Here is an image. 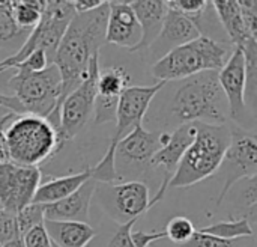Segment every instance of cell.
<instances>
[{
	"label": "cell",
	"mask_w": 257,
	"mask_h": 247,
	"mask_svg": "<svg viewBox=\"0 0 257 247\" xmlns=\"http://www.w3.org/2000/svg\"><path fill=\"white\" fill-rule=\"evenodd\" d=\"M230 145V127L197 122V136L178 164L169 187L184 189L211 178L223 164Z\"/></svg>",
	"instance_id": "277c9868"
},
{
	"label": "cell",
	"mask_w": 257,
	"mask_h": 247,
	"mask_svg": "<svg viewBox=\"0 0 257 247\" xmlns=\"http://www.w3.org/2000/svg\"><path fill=\"white\" fill-rule=\"evenodd\" d=\"M136 223H137V219L119 225L117 231L114 232V235L111 237L108 243V247H136L131 241V231Z\"/></svg>",
	"instance_id": "d590c367"
},
{
	"label": "cell",
	"mask_w": 257,
	"mask_h": 247,
	"mask_svg": "<svg viewBox=\"0 0 257 247\" xmlns=\"http://www.w3.org/2000/svg\"><path fill=\"white\" fill-rule=\"evenodd\" d=\"M0 109L11 110V112L15 113V115H24V113H26V110H24V107L21 106V103H20L14 95L0 94Z\"/></svg>",
	"instance_id": "74e56055"
},
{
	"label": "cell",
	"mask_w": 257,
	"mask_h": 247,
	"mask_svg": "<svg viewBox=\"0 0 257 247\" xmlns=\"http://www.w3.org/2000/svg\"><path fill=\"white\" fill-rule=\"evenodd\" d=\"M53 247H57V246H54V244H53Z\"/></svg>",
	"instance_id": "7bdbcfd3"
},
{
	"label": "cell",
	"mask_w": 257,
	"mask_h": 247,
	"mask_svg": "<svg viewBox=\"0 0 257 247\" xmlns=\"http://www.w3.org/2000/svg\"><path fill=\"white\" fill-rule=\"evenodd\" d=\"M9 161L38 168L60 151L62 145L56 128L35 115H15L5 127Z\"/></svg>",
	"instance_id": "5b68a950"
},
{
	"label": "cell",
	"mask_w": 257,
	"mask_h": 247,
	"mask_svg": "<svg viewBox=\"0 0 257 247\" xmlns=\"http://www.w3.org/2000/svg\"><path fill=\"white\" fill-rule=\"evenodd\" d=\"M44 223V207L38 204H30L17 214V225L20 237H23L32 228Z\"/></svg>",
	"instance_id": "f546056e"
},
{
	"label": "cell",
	"mask_w": 257,
	"mask_h": 247,
	"mask_svg": "<svg viewBox=\"0 0 257 247\" xmlns=\"http://www.w3.org/2000/svg\"><path fill=\"white\" fill-rule=\"evenodd\" d=\"M245 57V104L250 113H256L257 98V39L250 38L241 45Z\"/></svg>",
	"instance_id": "cb8c5ba5"
},
{
	"label": "cell",
	"mask_w": 257,
	"mask_h": 247,
	"mask_svg": "<svg viewBox=\"0 0 257 247\" xmlns=\"http://www.w3.org/2000/svg\"><path fill=\"white\" fill-rule=\"evenodd\" d=\"M47 0H12V15L20 30L30 33L39 23Z\"/></svg>",
	"instance_id": "d4e9b609"
},
{
	"label": "cell",
	"mask_w": 257,
	"mask_h": 247,
	"mask_svg": "<svg viewBox=\"0 0 257 247\" xmlns=\"http://www.w3.org/2000/svg\"><path fill=\"white\" fill-rule=\"evenodd\" d=\"M44 226L51 243L57 247H87L96 237V231L89 223L44 219Z\"/></svg>",
	"instance_id": "ffe728a7"
},
{
	"label": "cell",
	"mask_w": 257,
	"mask_h": 247,
	"mask_svg": "<svg viewBox=\"0 0 257 247\" xmlns=\"http://www.w3.org/2000/svg\"><path fill=\"white\" fill-rule=\"evenodd\" d=\"M130 83H131V75L120 65L99 69L98 81H96V89H98L96 97L107 98V100H119L120 94L126 88H130Z\"/></svg>",
	"instance_id": "603a6c76"
},
{
	"label": "cell",
	"mask_w": 257,
	"mask_h": 247,
	"mask_svg": "<svg viewBox=\"0 0 257 247\" xmlns=\"http://www.w3.org/2000/svg\"><path fill=\"white\" fill-rule=\"evenodd\" d=\"M199 36H202L200 30L190 18L184 17L181 12L167 6V12L164 17L161 32L148 50L152 51L154 54H158L160 57H163L170 50L181 47L187 42H191V41L197 39Z\"/></svg>",
	"instance_id": "e0dca14e"
},
{
	"label": "cell",
	"mask_w": 257,
	"mask_h": 247,
	"mask_svg": "<svg viewBox=\"0 0 257 247\" xmlns=\"http://www.w3.org/2000/svg\"><path fill=\"white\" fill-rule=\"evenodd\" d=\"M229 127L230 145L221 164L224 169V184L217 199L218 207L239 180L256 178L257 174V142L254 131L241 128L238 125Z\"/></svg>",
	"instance_id": "30bf717a"
},
{
	"label": "cell",
	"mask_w": 257,
	"mask_h": 247,
	"mask_svg": "<svg viewBox=\"0 0 257 247\" xmlns=\"http://www.w3.org/2000/svg\"><path fill=\"white\" fill-rule=\"evenodd\" d=\"M105 42L128 51H137L142 42V29L130 2H108Z\"/></svg>",
	"instance_id": "9a60e30c"
},
{
	"label": "cell",
	"mask_w": 257,
	"mask_h": 247,
	"mask_svg": "<svg viewBox=\"0 0 257 247\" xmlns=\"http://www.w3.org/2000/svg\"><path fill=\"white\" fill-rule=\"evenodd\" d=\"M167 238L164 231H154V232H145V231H131V241L136 247H151L152 244Z\"/></svg>",
	"instance_id": "8d00e7d4"
},
{
	"label": "cell",
	"mask_w": 257,
	"mask_h": 247,
	"mask_svg": "<svg viewBox=\"0 0 257 247\" xmlns=\"http://www.w3.org/2000/svg\"><path fill=\"white\" fill-rule=\"evenodd\" d=\"M105 0H75L72 2V8L75 14H86L98 9Z\"/></svg>",
	"instance_id": "ab89813d"
},
{
	"label": "cell",
	"mask_w": 257,
	"mask_h": 247,
	"mask_svg": "<svg viewBox=\"0 0 257 247\" xmlns=\"http://www.w3.org/2000/svg\"><path fill=\"white\" fill-rule=\"evenodd\" d=\"M12 95L21 103L26 113L47 119L59 130L57 106L62 92V78L54 63L38 72H15L9 80Z\"/></svg>",
	"instance_id": "52a82bcc"
},
{
	"label": "cell",
	"mask_w": 257,
	"mask_h": 247,
	"mask_svg": "<svg viewBox=\"0 0 257 247\" xmlns=\"http://www.w3.org/2000/svg\"><path fill=\"white\" fill-rule=\"evenodd\" d=\"M98 183L95 180H87L78 190H75L68 198L57 201L44 207V219L54 222H81L89 223L90 217V202L96 192Z\"/></svg>",
	"instance_id": "2e32d148"
},
{
	"label": "cell",
	"mask_w": 257,
	"mask_h": 247,
	"mask_svg": "<svg viewBox=\"0 0 257 247\" xmlns=\"http://www.w3.org/2000/svg\"><path fill=\"white\" fill-rule=\"evenodd\" d=\"M233 47L202 35L197 39L170 50L155 60L151 74L157 81H179L205 71H220L230 57Z\"/></svg>",
	"instance_id": "3957f363"
},
{
	"label": "cell",
	"mask_w": 257,
	"mask_h": 247,
	"mask_svg": "<svg viewBox=\"0 0 257 247\" xmlns=\"http://www.w3.org/2000/svg\"><path fill=\"white\" fill-rule=\"evenodd\" d=\"M151 190L137 180L120 184H107L102 190V204L108 214L119 223L139 219L151 210Z\"/></svg>",
	"instance_id": "4fadbf2b"
},
{
	"label": "cell",
	"mask_w": 257,
	"mask_h": 247,
	"mask_svg": "<svg viewBox=\"0 0 257 247\" xmlns=\"http://www.w3.org/2000/svg\"><path fill=\"white\" fill-rule=\"evenodd\" d=\"M74 15L75 12L71 0H47L39 23L29 33L21 47L12 56L0 60V74L8 69H14L15 65L36 50L45 51L50 63H53L60 39Z\"/></svg>",
	"instance_id": "ba28073f"
},
{
	"label": "cell",
	"mask_w": 257,
	"mask_h": 247,
	"mask_svg": "<svg viewBox=\"0 0 257 247\" xmlns=\"http://www.w3.org/2000/svg\"><path fill=\"white\" fill-rule=\"evenodd\" d=\"M107 20L108 2L105 0L92 12L75 14L60 39L53 59L62 78V92L57 106L59 118L63 100L83 81L90 59L99 54V48L105 44Z\"/></svg>",
	"instance_id": "6da1fadb"
},
{
	"label": "cell",
	"mask_w": 257,
	"mask_h": 247,
	"mask_svg": "<svg viewBox=\"0 0 257 247\" xmlns=\"http://www.w3.org/2000/svg\"><path fill=\"white\" fill-rule=\"evenodd\" d=\"M167 124H227V103L218 83V71H205L176 81L167 104Z\"/></svg>",
	"instance_id": "7a4b0ae2"
},
{
	"label": "cell",
	"mask_w": 257,
	"mask_h": 247,
	"mask_svg": "<svg viewBox=\"0 0 257 247\" xmlns=\"http://www.w3.org/2000/svg\"><path fill=\"white\" fill-rule=\"evenodd\" d=\"M166 85V81H157L152 86H130L120 94L114 119L116 128L105 154L102 155L99 163L93 169H90L92 180L102 184H111L117 181V172L114 164L116 145L139 124H143V118L148 115L152 101L164 89Z\"/></svg>",
	"instance_id": "8992f818"
},
{
	"label": "cell",
	"mask_w": 257,
	"mask_h": 247,
	"mask_svg": "<svg viewBox=\"0 0 257 247\" xmlns=\"http://www.w3.org/2000/svg\"><path fill=\"white\" fill-rule=\"evenodd\" d=\"M3 247H24V246H23V240H21V237H18V238L12 240L11 243L5 244Z\"/></svg>",
	"instance_id": "60d3db41"
},
{
	"label": "cell",
	"mask_w": 257,
	"mask_h": 247,
	"mask_svg": "<svg viewBox=\"0 0 257 247\" xmlns=\"http://www.w3.org/2000/svg\"><path fill=\"white\" fill-rule=\"evenodd\" d=\"M178 247H236L235 241L230 240H223L200 231H196L188 241Z\"/></svg>",
	"instance_id": "d6a6232c"
},
{
	"label": "cell",
	"mask_w": 257,
	"mask_h": 247,
	"mask_svg": "<svg viewBox=\"0 0 257 247\" xmlns=\"http://www.w3.org/2000/svg\"><path fill=\"white\" fill-rule=\"evenodd\" d=\"M218 83L227 103V113L235 125L247 128L253 119L245 104V57L241 47H233V51L224 66L218 71Z\"/></svg>",
	"instance_id": "7c38bea8"
},
{
	"label": "cell",
	"mask_w": 257,
	"mask_h": 247,
	"mask_svg": "<svg viewBox=\"0 0 257 247\" xmlns=\"http://www.w3.org/2000/svg\"><path fill=\"white\" fill-rule=\"evenodd\" d=\"M241 14L251 38L257 39V2L256 0H238Z\"/></svg>",
	"instance_id": "e575fe53"
},
{
	"label": "cell",
	"mask_w": 257,
	"mask_h": 247,
	"mask_svg": "<svg viewBox=\"0 0 257 247\" xmlns=\"http://www.w3.org/2000/svg\"><path fill=\"white\" fill-rule=\"evenodd\" d=\"M166 3L169 8L181 12L187 18H190L197 26V29H199L202 18L211 8V2H208V0H170Z\"/></svg>",
	"instance_id": "83f0119b"
},
{
	"label": "cell",
	"mask_w": 257,
	"mask_h": 247,
	"mask_svg": "<svg viewBox=\"0 0 257 247\" xmlns=\"http://www.w3.org/2000/svg\"><path fill=\"white\" fill-rule=\"evenodd\" d=\"M164 232H166V237L172 243H175L176 246H181L191 238V235L196 232V229H194L193 222L188 217L176 216L169 220Z\"/></svg>",
	"instance_id": "f1b7e54d"
},
{
	"label": "cell",
	"mask_w": 257,
	"mask_h": 247,
	"mask_svg": "<svg viewBox=\"0 0 257 247\" xmlns=\"http://www.w3.org/2000/svg\"><path fill=\"white\" fill-rule=\"evenodd\" d=\"M23 246L24 247H53V243L45 231L44 223L32 228L30 231H27L23 237Z\"/></svg>",
	"instance_id": "836d02e7"
},
{
	"label": "cell",
	"mask_w": 257,
	"mask_h": 247,
	"mask_svg": "<svg viewBox=\"0 0 257 247\" xmlns=\"http://www.w3.org/2000/svg\"><path fill=\"white\" fill-rule=\"evenodd\" d=\"M197 136V122L182 124L170 133V140L166 146L160 148L151 160V168H161L163 181L170 184V180L181 163L184 154L191 146Z\"/></svg>",
	"instance_id": "ac0fdd59"
},
{
	"label": "cell",
	"mask_w": 257,
	"mask_h": 247,
	"mask_svg": "<svg viewBox=\"0 0 257 247\" xmlns=\"http://www.w3.org/2000/svg\"><path fill=\"white\" fill-rule=\"evenodd\" d=\"M50 65L48 56L42 50H36L32 54H29L24 60H21L18 65L14 66L15 71L18 72H38L45 69Z\"/></svg>",
	"instance_id": "1f68e13d"
},
{
	"label": "cell",
	"mask_w": 257,
	"mask_h": 247,
	"mask_svg": "<svg viewBox=\"0 0 257 247\" xmlns=\"http://www.w3.org/2000/svg\"><path fill=\"white\" fill-rule=\"evenodd\" d=\"M247 181V186H245V190H244V201H245V205L254 211L256 210V202H257V192H256V178H248L245 180Z\"/></svg>",
	"instance_id": "f35d334b"
},
{
	"label": "cell",
	"mask_w": 257,
	"mask_h": 247,
	"mask_svg": "<svg viewBox=\"0 0 257 247\" xmlns=\"http://www.w3.org/2000/svg\"><path fill=\"white\" fill-rule=\"evenodd\" d=\"M151 247H163V246H158V244L155 243V244H152V246H151Z\"/></svg>",
	"instance_id": "b9f144b4"
},
{
	"label": "cell",
	"mask_w": 257,
	"mask_h": 247,
	"mask_svg": "<svg viewBox=\"0 0 257 247\" xmlns=\"http://www.w3.org/2000/svg\"><path fill=\"white\" fill-rule=\"evenodd\" d=\"M160 131H151L143 127V124H139L131 133H128L123 139L119 140L116 145L114 152V164L116 172L117 166L133 168L136 169H145L151 168V160L155 155V152L160 149V140H158Z\"/></svg>",
	"instance_id": "5bb4252c"
},
{
	"label": "cell",
	"mask_w": 257,
	"mask_h": 247,
	"mask_svg": "<svg viewBox=\"0 0 257 247\" xmlns=\"http://www.w3.org/2000/svg\"><path fill=\"white\" fill-rule=\"evenodd\" d=\"M199 231L209 234V235H214V237H218V238H223V240H230V241H235L236 238L251 237L254 234L248 217H241L236 220L217 222V223L205 226Z\"/></svg>",
	"instance_id": "484cf974"
},
{
	"label": "cell",
	"mask_w": 257,
	"mask_h": 247,
	"mask_svg": "<svg viewBox=\"0 0 257 247\" xmlns=\"http://www.w3.org/2000/svg\"><path fill=\"white\" fill-rule=\"evenodd\" d=\"M18 237L20 232L17 225V216L0 208V247L11 243Z\"/></svg>",
	"instance_id": "4dcf8cb0"
},
{
	"label": "cell",
	"mask_w": 257,
	"mask_h": 247,
	"mask_svg": "<svg viewBox=\"0 0 257 247\" xmlns=\"http://www.w3.org/2000/svg\"><path fill=\"white\" fill-rule=\"evenodd\" d=\"M29 33L18 29L12 15V0H0V45L15 42L17 39L26 41Z\"/></svg>",
	"instance_id": "4316f807"
},
{
	"label": "cell",
	"mask_w": 257,
	"mask_h": 247,
	"mask_svg": "<svg viewBox=\"0 0 257 247\" xmlns=\"http://www.w3.org/2000/svg\"><path fill=\"white\" fill-rule=\"evenodd\" d=\"M90 178H92V172L90 169H86L83 172H77V174L53 178L47 183H41L32 199V204L50 205L57 201H62L69 195H72L75 190H78Z\"/></svg>",
	"instance_id": "44dd1931"
},
{
	"label": "cell",
	"mask_w": 257,
	"mask_h": 247,
	"mask_svg": "<svg viewBox=\"0 0 257 247\" xmlns=\"http://www.w3.org/2000/svg\"><path fill=\"white\" fill-rule=\"evenodd\" d=\"M211 5L215 17L220 21V26L227 36V42L232 47H241L245 41L251 38L247 32L238 0H214L211 2Z\"/></svg>",
	"instance_id": "7402d4cb"
},
{
	"label": "cell",
	"mask_w": 257,
	"mask_h": 247,
	"mask_svg": "<svg viewBox=\"0 0 257 247\" xmlns=\"http://www.w3.org/2000/svg\"><path fill=\"white\" fill-rule=\"evenodd\" d=\"M130 5L142 29V42L137 51L148 50L161 32L167 3L166 0H133Z\"/></svg>",
	"instance_id": "d6986e66"
},
{
	"label": "cell",
	"mask_w": 257,
	"mask_h": 247,
	"mask_svg": "<svg viewBox=\"0 0 257 247\" xmlns=\"http://www.w3.org/2000/svg\"><path fill=\"white\" fill-rule=\"evenodd\" d=\"M99 69V54H96L90 59L87 74L83 78V81L63 100L60 106L57 136L62 146L65 142L77 137L81 133V130L87 125L90 116L93 115L95 98L98 94L96 81Z\"/></svg>",
	"instance_id": "9c48e42d"
},
{
	"label": "cell",
	"mask_w": 257,
	"mask_h": 247,
	"mask_svg": "<svg viewBox=\"0 0 257 247\" xmlns=\"http://www.w3.org/2000/svg\"><path fill=\"white\" fill-rule=\"evenodd\" d=\"M41 180L39 168L12 161L0 163V208L17 216L32 204Z\"/></svg>",
	"instance_id": "8fae6325"
}]
</instances>
